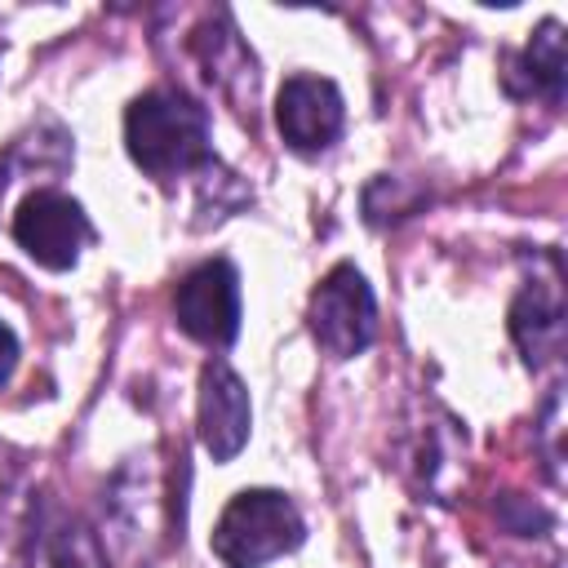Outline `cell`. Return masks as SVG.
Masks as SVG:
<instances>
[{
  "instance_id": "5b68a950",
  "label": "cell",
  "mask_w": 568,
  "mask_h": 568,
  "mask_svg": "<svg viewBox=\"0 0 568 568\" xmlns=\"http://www.w3.org/2000/svg\"><path fill=\"white\" fill-rule=\"evenodd\" d=\"M178 324L186 337L204 346H231L240 333V275L226 257L200 262L195 271L182 275L178 297H173Z\"/></svg>"
},
{
  "instance_id": "ba28073f",
  "label": "cell",
  "mask_w": 568,
  "mask_h": 568,
  "mask_svg": "<svg viewBox=\"0 0 568 568\" xmlns=\"http://www.w3.org/2000/svg\"><path fill=\"white\" fill-rule=\"evenodd\" d=\"M510 333L524 351L528 364H546L559 355L564 342V320H559V302L541 288H524L519 302L510 306Z\"/></svg>"
},
{
  "instance_id": "30bf717a",
  "label": "cell",
  "mask_w": 568,
  "mask_h": 568,
  "mask_svg": "<svg viewBox=\"0 0 568 568\" xmlns=\"http://www.w3.org/2000/svg\"><path fill=\"white\" fill-rule=\"evenodd\" d=\"M49 559L53 568H106V555L84 524H62L49 541Z\"/></svg>"
},
{
  "instance_id": "8992f818",
  "label": "cell",
  "mask_w": 568,
  "mask_h": 568,
  "mask_svg": "<svg viewBox=\"0 0 568 568\" xmlns=\"http://www.w3.org/2000/svg\"><path fill=\"white\" fill-rule=\"evenodd\" d=\"M275 124L280 138L293 151H324L342 138L346 106L333 80L324 75H288L275 98Z\"/></svg>"
},
{
  "instance_id": "3957f363",
  "label": "cell",
  "mask_w": 568,
  "mask_h": 568,
  "mask_svg": "<svg viewBox=\"0 0 568 568\" xmlns=\"http://www.w3.org/2000/svg\"><path fill=\"white\" fill-rule=\"evenodd\" d=\"M306 320H311V337L320 342L324 355H333V359L359 355L377 333V302H373L368 280L351 262H337L311 293Z\"/></svg>"
},
{
  "instance_id": "52a82bcc",
  "label": "cell",
  "mask_w": 568,
  "mask_h": 568,
  "mask_svg": "<svg viewBox=\"0 0 568 568\" xmlns=\"http://www.w3.org/2000/svg\"><path fill=\"white\" fill-rule=\"evenodd\" d=\"M248 390L231 373L226 359H209L200 368V439L213 462H231L248 439Z\"/></svg>"
},
{
  "instance_id": "8fae6325",
  "label": "cell",
  "mask_w": 568,
  "mask_h": 568,
  "mask_svg": "<svg viewBox=\"0 0 568 568\" xmlns=\"http://www.w3.org/2000/svg\"><path fill=\"white\" fill-rule=\"evenodd\" d=\"M13 368H18V337L9 324H0V386L13 377Z\"/></svg>"
},
{
  "instance_id": "6da1fadb",
  "label": "cell",
  "mask_w": 568,
  "mask_h": 568,
  "mask_svg": "<svg viewBox=\"0 0 568 568\" xmlns=\"http://www.w3.org/2000/svg\"><path fill=\"white\" fill-rule=\"evenodd\" d=\"M124 142L133 164L160 182L213 164L204 106L173 89H151L133 98V106L124 111Z\"/></svg>"
},
{
  "instance_id": "277c9868",
  "label": "cell",
  "mask_w": 568,
  "mask_h": 568,
  "mask_svg": "<svg viewBox=\"0 0 568 568\" xmlns=\"http://www.w3.org/2000/svg\"><path fill=\"white\" fill-rule=\"evenodd\" d=\"M13 240L27 248L31 262H40L49 271H67V266H75L80 248L93 240V226H89L84 209L71 195H62L53 186H40L18 204Z\"/></svg>"
},
{
  "instance_id": "9c48e42d",
  "label": "cell",
  "mask_w": 568,
  "mask_h": 568,
  "mask_svg": "<svg viewBox=\"0 0 568 568\" xmlns=\"http://www.w3.org/2000/svg\"><path fill=\"white\" fill-rule=\"evenodd\" d=\"M519 71H528L532 93H546L550 102H559V93H564V36H559L555 18H546L537 27V36L528 40V49L519 58Z\"/></svg>"
},
{
  "instance_id": "7a4b0ae2",
  "label": "cell",
  "mask_w": 568,
  "mask_h": 568,
  "mask_svg": "<svg viewBox=\"0 0 568 568\" xmlns=\"http://www.w3.org/2000/svg\"><path fill=\"white\" fill-rule=\"evenodd\" d=\"M306 537L297 506L275 488H244L231 497L213 528V555L226 568H262L288 550H297Z\"/></svg>"
},
{
  "instance_id": "7c38bea8",
  "label": "cell",
  "mask_w": 568,
  "mask_h": 568,
  "mask_svg": "<svg viewBox=\"0 0 568 568\" xmlns=\"http://www.w3.org/2000/svg\"><path fill=\"white\" fill-rule=\"evenodd\" d=\"M4 186H9V160H0V195H4Z\"/></svg>"
}]
</instances>
